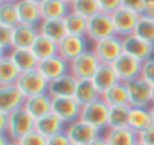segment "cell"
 <instances>
[{
  "mask_svg": "<svg viewBox=\"0 0 154 145\" xmlns=\"http://www.w3.org/2000/svg\"><path fill=\"white\" fill-rule=\"evenodd\" d=\"M8 124H9V115L0 112V134H6Z\"/></svg>",
  "mask_w": 154,
  "mask_h": 145,
  "instance_id": "43",
  "label": "cell"
},
{
  "mask_svg": "<svg viewBox=\"0 0 154 145\" xmlns=\"http://www.w3.org/2000/svg\"><path fill=\"white\" fill-rule=\"evenodd\" d=\"M145 8H154V0H143Z\"/></svg>",
  "mask_w": 154,
  "mask_h": 145,
  "instance_id": "46",
  "label": "cell"
},
{
  "mask_svg": "<svg viewBox=\"0 0 154 145\" xmlns=\"http://www.w3.org/2000/svg\"><path fill=\"white\" fill-rule=\"evenodd\" d=\"M137 140L145 143V145H154V125H151L149 128L140 131L137 134Z\"/></svg>",
  "mask_w": 154,
  "mask_h": 145,
  "instance_id": "41",
  "label": "cell"
},
{
  "mask_svg": "<svg viewBox=\"0 0 154 145\" xmlns=\"http://www.w3.org/2000/svg\"><path fill=\"white\" fill-rule=\"evenodd\" d=\"M65 133L68 136V139L71 140V143H77V145H89L92 140H95L98 136H101V131L95 127H92L91 124L77 119L71 124L66 125Z\"/></svg>",
  "mask_w": 154,
  "mask_h": 145,
  "instance_id": "7",
  "label": "cell"
},
{
  "mask_svg": "<svg viewBox=\"0 0 154 145\" xmlns=\"http://www.w3.org/2000/svg\"><path fill=\"white\" fill-rule=\"evenodd\" d=\"M122 47H124V53L125 54H130V56L136 57L137 60L143 62V60L149 59L152 45L148 44L146 41L140 39L139 36H136L133 33V35H128V36L122 38Z\"/></svg>",
  "mask_w": 154,
  "mask_h": 145,
  "instance_id": "19",
  "label": "cell"
},
{
  "mask_svg": "<svg viewBox=\"0 0 154 145\" xmlns=\"http://www.w3.org/2000/svg\"><path fill=\"white\" fill-rule=\"evenodd\" d=\"M21 76V71L15 66L9 56H0V86L15 85Z\"/></svg>",
  "mask_w": 154,
  "mask_h": 145,
  "instance_id": "27",
  "label": "cell"
},
{
  "mask_svg": "<svg viewBox=\"0 0 154 145\" xmlns=\"http://www.w3.org/2000/svg\"><path fill=\"white\" fill-rule=\"evenodd\" d=\"M140 15H143V17H146V18L154 20V8H145V9H143V12H142Z\"/></svg>",
  "mask_w": 154,
  "mask_h": 145,
  "instance_id": "45",
  "label": "cell"
},
{
  "mask_svg": "<svg viewBox=\"0 0 154 145\" xmlns=\"http://www.w3.org/2000/svg\"><path fill=\"white\" fill-rule=\"evenodd\" d=\"M89 145H109V142L106 140V137H104V134H101V136H98L95 140H92Z\"/></svg>",
  "mask_w": 154,
  "mask_h": 145,
  "instance_id": "44",
  "label": "cell"
},
{
  "mask_svg": "<svg viewBox=\"0 0 154 145\" xmlns=\"http://www.w3.org/2000/svg\"><path fill=\"white\" fill-rule=\"evenodd\" d=\"M92 51L95 53V56L98 57L100 63L104 65H113L118 57L124 53V47H122V38L113 35L110 38H106L103 41H98L95 44H92Z\"/></svg>",
  "mask_w": 154,
  "mask_h": 145,
  "instance_id": "4",
  "label": "cell"
},
{
  "mask_svg": "<svg viewBox=\"0 0 154 145\" xmlns=\"http://www.w3.org/2000/svg\"><path fill=\"white\" fill-rule=\"evenodd\" d=\"M113 68L116 71V76L119 82L128 83L137 77H140V69H142V62L137 60L136 57L122 53L118 60L113 63Z\"/></svg>",
  "mask_w": 154,
  "mask_h": 145,
  "instance_id": "13",
  "label": "cell"
},
{
  "mask_svg": "<svg viewBox=\"0 0 154 145\" xmlns=\"http://www.w3.org/2000/svg\"><path fill=\"white\" fill-rule=\"evenodd\" d=\"M11 57V60L15 63V66L21 71V72H27V71H33L38 69L39 60L38 57L33 54V51L30 48H12L9 51V54H6Z\"/></svg>",
  "mask_w": 154,
  "mask_h": 145,
  "instance_id": "21",
  "label": "cell"
},
{
  "mask_svg": "<svg viewBox=\"0 0 154 145\" xmlns=\"http://www.w3.org/2000/svg\"><path fill=\"white\" fill-rule=\"evenodd\" d=\"M9 145H20V143H18V142H15V140H12V142H11Z\"/></svg>",
  "mask_w": 154,
  "mask_h": 145,
  "instance_id": "53",
  "label": "cell"
},
{
  "mask_svg": "<svg viewBox=\"0 0 154 145\" xmlns=\"http://www.w3.org/2000/svg\"><path fill=\"white\" fill-rule=\"evenodd\" d=\"M100 65L101 63L98 57L95 56L92 48H89L77 59L69 62V74H72L77 80H92Z\"/></svg>",
  "mask_w": 154,
  "mask_h": 145,
  "instance_id": "1",
  "label": "cell"
},
{
  "mask_svg": "<svg viewBox=\"0 0 154 145\" xmlns=\"http://www.w3.org/2000/svg\"><path fill=\"white\" fill-rule=\"evenodd\" d=\"M38 71L44 76V79L50 83L56 79H60L62 76L69 72V62H66L63 57H60L59 54L48 57L45 60H39L38 65Z\"/></svg>",
  "mask_w": 154,
  "mask_h": 145,
  "instance_id": "14",
  "label": "cell"
},
{
  "mask_svg": "<svg viewBox=\"0 0 154 145\" xmlns=\"http://www.w3.org/2000/svg\"><path fill=\"white\" fill-rule=\"evenodd\" d=\"M91 82L94 83V86L97 88V91L103 95L110 88H113L115 85H118L119 83V79L116 76V71H115L113 65H104V63H101L98 66L95 76H94V79Z\"/></svg>",
  "mask_w": 154,
  "mask_h": 145,
  "instance_id": "17",
  "label": "cell"
},
{
  "mask_svg": "<svg viewBox=\"0 0 154 145\" xmlns=\"http://www.w3.org/2000/svg\"><path fill=\"white\" fill-rule=\"evenodd\" d=\"M51 113H54L57 118H60L66 125L80 119L82 106L75 101L74 97L66 98H53L51 103Z\"/></svg>",
  "mask_w": 154,
  "mask_h": 145,
  "instance_id": "8",
  "label": "cell"
},
{
  "mask_svg": "<svg viewBox=\"0 0 154 145\" xmlns=\"http://www.w3.org/2000/svg\"><path fill=\"white\" fill-rule=\"evenodd\" d=\"M51 103H53V98L48 95V92L39 94V95L27 97L26 103H24V109L36 121V119H41L45 115L51 113Z\"/></svg>",
  "mask_w": 154,
  "mask_h": 145,
  "instance_id": "15",
  "label": "cell"
},
{
  "mask_svg": "<svg viewBox=\"0 0 154 145\" xmlns=\"http://www.w3.org/2000/svg\"><path fill=\"white\" fill-rule=\"evenodd\" d=\"M151 101L154 103V85H151Z\"/></svg>",
  "mask_w": 154,
  "mask_h": 145,
  "instance_id": "49",
  "label": "cell"
},
{
  "mask_svg": "<svg viewBox=\"0 0 154 145\" xmlns=\"http://www.w3.org/2000/svg\"><path fill=\"white\" fill-rule=\"evenodd\" d=\"M30 50L38 57V60H45L48 57H53V56L59 54V44L51 41V39H48V38H45V36L39 35Z\"/></svg>",
  "mask_w": 154,
  "mask_h": 145,
  "instance_id": "29",
  "label": "cell"
},
{
  "mask_svg": "<svg viewBox=\"0 0 154 145\" xmlns=\"http://www.w3.org/2000/svg\"><path fill=\"white\" fill-rule=\"evenodd\" d=\"M63 2H66V3H68V5H72V3H74V2H75V0H63Z\"/></svg>",
  "mask_w": 154,
  "mask_h": 145,
  "instance_id": "52",
  "label": "cell"
},
{
  "mask_svg": "<svg viewBox=\"0 0 154 145\" xmlns=\"http://www.w3.org/2000/svg\"><path fill=\"white\" fill-rule=\"evenodd\" d=\"M136 145H145V143H142V142H139V140H137V143H136Z\"/></svg>",
  "mask_w": 154,
  "mask_h": 145,
  "instance_id": "54",
  "label": "cell"
},
{
  "mask_svg": "<svg viewBox=\"0 0 154 145\" xmlns=\"http://www.w3.org/2000/svg\"><path fill=\"white\" fill-rule=\"evenodd\" d=\"M18 24H20V18H18L17 5L9 2H0V26L14 29Z\"/></svg>",
  "mask_w": 154,
  "mask_h": 145,
  "instance_id": "33",
  "label": "cell"
},
{
  "mask_svg": "<svg viewBox=\"0 0 154 145\" xmlns=\"http://www.w3.org/2000/svg\"><path fill=\"white\" fill-rule=\"evenodd\" d=\"M71 12V5L63 0H45L41 5L42 20H63Z\"/></svg>",
  "mask_w": 154,
  "mask_h": 145,
  "instance_id": "23",
  "label": "cell"
},
{
  "mask_svg": "<svg viewBox=\"0 0 154 145\" xmlns=\"http://www.w3.org/2000/svg\"><path fill=\"white\" fill-rule=\"evenodd\" d=\"M71 145H77V143H71Z\"/></svg>",
  "mask_w": 154,
  "mask_h": 145,
  "instance_id": "55",
  "label": "cell"
},
{
  "mask_svg": "<svg viewBox=\"0 0 154 145\" xmlns=\"http://www.w3.org/2000/svg\"><path fill=\"white\" fill-rule=\"evenodd\" d=\"M38 30L41 36H45L57 44L68 35L63 20H42L41 24L38 26Z\"/></svg>",
  "mask_w": 154,
  "mask_h": 145,
  "instance_id": "25",
  "label": "cell"
},
{
  "mask_svg": "<svg viewBox=\"0 0 154 145\" xmlns=\"http://www.w3.org/2000/svg\"><path fill=\"white\" fill-rule=\"evenodd\" d=\"M101 98H103L110 107H116V106H130L127 85L122 83V82H119L118 85H115L113 88H110L107 92H104V94L101 95Z\"/></svg>",
  "mask_w": 154,
  "mask_h": 145,
  "instance_id": "30",
  "label": "cell"
},
{
  "mask_svg": "<svg viewBox=\"0 0 154 145\" xmlns=\"http://www.w3.org/2000/svg\"><path fill=\"white\" fill-rule=\"evenodd\" d=\"M17 11H18V18L21 24H29V26H39L42 21L41 15V6L29 2V0H18L15 3Z\"/></svg>",
  "mask_w": 154,
  "mask_h": 145,
  "instance_id": "20",
  "label": "cell"
},
{
  "mask_svg": "<svg viewBox=\"0 0 154 145\" xmlns=\"http://www.w3.org/2000/svg\"><path fill=\"white\" fill-rule=\"evenodd\" d=\"M24 103L26 97L17 88V85L0 86V112L2 113L11 115L12 112L23 109Z\"/></svg>",
  "mask_w": 154,
  "mask_h": 145,
  "instance_id": "11",
  "label": "cell"
},
{
  "mask_svg": "<svg viewBox=\"0 0 154 145\" xmlns=\"http://www.w3.org/2000/svg\"><path fill=\"white\" fill-rule=\"evenodd\" d=\"M109 112H110V106L103 98H100V100L82 107L80 119L91 124L92 127L98 128L101 133H106L107 131Z\"/></svg>",
  "mask_w": 154,
  "mask_h": 145,
  "instance_id": "2",
  "label": "cell"
},
{
  "mask_svg": "<svg viewBox=\"0 0 154 145\" xmlns=\"http://www.w3.org/2000/svg\"><path fill=\"white\" fill-rule=\"evenodd\" d=\"M134 35L152 45L154 44V20L140 15L139 23H137L136 30H134Z\"/></svg>",
  "mask_w": 154,
  "mask_h": 145,
  "instance_id": "35",
  "label": "cell"
},
{
  "mask_svg": "<svg viewBox=\"0 0 154 145\" xmlns=\"http://www.w3.org/2000/svg\"><path fill=\"white\" fill-rule=\"evenodd\" d=\"M35 124L36 121L26 112V109H20L15 110L9 115V124H8V131L6 136L11 140H21L26 134H29L30 131L35 130Z\"/></svg>",
  "mask_w": 154,
  "mask_h": 145,
  "instance_id": "3",
  "label": "cell"
},
{
  "mask_svg": "<svg viewBox=\"0 0 154 145\" xmlns=\"http://www.w3.org/2000/svg\"><path fill=\"white\" fill-rule=\"evenodd\" d=\"M71 11L89 20L97 14H100V6L97 0H75L71 5Z\"/></svg>",
  "mask_w": 154,
  "mask_h": 145,
  "instance_id": "34",
  "label": "cell"
},
{
  "mask_svg": "<svg viewBox=\"0 0 154 145\" xmlns=\"http://www.w3.org/2000/svg\"><path fill=\"white\" fill-rule=\"evenodd\" d=\"M127 85L128 91V100L131 107H149L152 104L151 101V85L145 82L142 77H137Z\"/></svg>",
  "mask_w": 154,
  "mask_h": 145,
  "instance_id": "10",
  "label": "cell"
},
{
  "mask_svg": "<svg viewBox=\"0 0 154 145\" xmlns=\"http://www.w3.org/2000/svg\"><path fill=\"white\" fill-rule=\"evenodd\" d=\"M18 143L20 145H47V137L38 133L36 130H33L29 134H26L21 140H18Z\"/></svg>",
  "mask_w": 154,
  "mask_h": 145,
  "instance_id": "38",
  "label": "cell"
},
{
  "mask_svg": "<svg viewBox=\"0 0 154 145\" xmlns=\"http://www.w3.org/2000/svg\"><path fill=\"white\" fill-rule=\"evenodd\" d=\"M128 116H130V106H116L110 107L107 130L125 128L128 127Z\"/></svg>",
  "mask_w": 154,
  "mask_h": 145,
  "instance_id": "32",
  "label": "cell"
},
{
  "mask_svg": "<svg viewBox=\"0 0 154 145\" xmlns=\"http://www.w3.org/2000/svg\"><path fill=\"white\" fill-rule=\"evenodd\" d=\"M115 35V27L112 21V15L107 14H97L95 17L88 20V33L86 38L91 44H95L98 41H103L106 38H110Z\"/></svg>",
  "mask_w": 154,
  "mask_h": 145,
  "instance_id": "5",
  "label": "cell"
},
{
  "mask_svg": "<svg viewBox=\"0 0 154 145\" xmlns=\"http://www.w3.org/2000/svg\"><path fill=\"white\" fill-rule=\"evenodd\" d=\"M149 112H151V116H152V124H154V103L149 106Z\"/></svg>",
  "mask_w": 154,
  "mask_h": 145,
  "instance_id": "47",
  "label": "cell"
},
{
  "mask_svg": "<svg viewBox=\"0 0 154 145\" xmlns=\"http://www.w3.org/2000/svg\"><path fill=\"white\" fill-rule=\"evenodd\" d=\"M15 85L24 94L26 98L48 92V82L44 79V76L41 74L38 69L21 72V76H20V79L17 80Z\"/></svg>",
  "mask_w": 154,
  "mask_h": 145,
  "instance_id": "6",
  "label": "cell"
},
{
  "mask_svg": "<svg viewBox=\"0 0 154 145\" xmlns=\"http://www.w3.org/2000/svg\"><path fill=\"white\" fill-rule=\"evenodd\" d=\"M89 50V41L86 36H74L66 35L59 42V56L63 57L66 62L77 59L80 54Z\"/></svg>",
  "mask_w": 154,
  "mask_h": 145,
  "instance_id": "12",
  "label": "cell"
},
{
  "mask_svg": "<svg viewBox=\"0 0 154 145\" xmlns=\"http://www.w3.org/2000/svg\"><path fill=\"white\" fill-rule=\"evenodd\" d=\"M97 2L100 6V12L107 15H112L122 8V0H97Z\"/></svg>",
  "mask_w": 154,
  "mask_h": 145,
  "instance_id": "37",
  "label": "cell"
},
{
  "mask_svg": "<svg viewBox=\"0 0 154 145\" xmlns=\"http://www.w3.org/2000/svg\"><path fill=\"white\" fill-rule=\"evenodd\" d=\"M122 8L134 11L140 15L145 9V3H143V0H122Z\"/></svg>",
  "mask_w": 154,
  "mask_h": 145,
  "instance_id": "40",
  "label": "cell"
},
{
  "mask_svg": "<svg viewBox=\"0 0 154 145\" xmlns=\"http://www.w3.org/2000/svg\"><path fill=\"white\" fill-rule=\"evenodd\" d=\"M63 24H65L68 35L86 36V33H88V20L79 14L72 12V11L63 18Z\"/></svg>",
  "mask_w": 154,
  "mask_h": 145,
  "instance_id": "31",
  "label": "cell"
},
{
  "mask_svg": "<svg viewBox=\"0 0 154 145\" xmlns=\"http://www.w3.org/2000/svg\"><path fill=\"white\" fill-rule=\"evenodd\" d=\"M65 128H66V124L60 118H57L54 113H48L44 118L36 119V124H35V130L41 133L42 136H45L47 139L65 131Z\"/></svg>",
  "mask_w": 154,
  "mask_h": 145,
  "instance_id": "22",
  "label": "cell"
},
{
  "mask_svg": "<svg viewBox=\"0 0 154 145\" xmlns=\"http://www.w3.org/2000/svg\"><path fill=\"white\" fill-rule=\"evenodd\" d=\"M0 2H9V3H17L18 0H0Z\"/></svg>",
  "mask_w": 154,
  "mask_h": 145,
  "instance_id": "51",
  "label": "cell"
},
{
  "mask_svg": "<svg viewBox=\"0 0 154 145\" xmlns=\"http://www.w3.org/2000/svg\"><path fill=\"white\" fill-rule=\"evenodd\" d=\"M39 36V30L36 26L18 24L12 29V44L14 48H32L36 38Z\"/></svg>",
  "mask_w": 154,
  "mask_h": 145,
  "instance_id": "18",
  "label": "cell"
},
{
  "mask_svg": "<svg viewBox=\"0 0 154 145\" xmlns=\"http://www.w3.org/2000/svg\"><path fill=\"white\" fill-rule=\"evenodd\" d=\"M106 140L109 145H136L137 143V133L133 131L130 127L107 130L104 133Z\"/></svg>",
  "mask_w": 154,
  "mask_h": 145,
  "instance_id": "28",
  "label": "cell"
},
{
  "mask_svg": "<svg viewBox=\"0 0 154 145\" xmlns=\"http://www.w3.org/2000/svg\"><path fill=\"white\" fill-rule=\"evenodd\" d=\"M149 57L154 59V44H152V47H151V54H149Z\"/></svg>",
  "mask_w": 154,
  "mask_h": 145,
  "instance_id": "50",
  "label": "cell"
},
{
  "mask_svg": "<svg viewBox=\"0 0 154 145\" xmlns=\"http://www.w3.org/2000/svg\"><path fill=\"white\" fill-rule=\"evenodd\" d=\"M140 77L148 82L149 85H154V59H146L142 62V69H140Z\"/></svg>",
  "mask_w": 154,
  "mask_h": 145,
  "instance_id": "39",
  "label": "cell"
},
{
  "mask_svg": "<svg viewBox=\"0 0 154 145\" xmlns=\"http://www.w3.org/2000/svg\"><path fill=\"white\" fill-rule=\"evenodd\" d=\"M47 145H71V140L68 139L66 133L62 131L59 134H54L47 139Z\"/></svg>",
  "mask_w": 154,
  "mask_h": 145,
  "instance_id": "42",
  "label": "cell"
},
{
  "mask_svg": "<svg viewBox=\"0 0 154 145\" xmlns=\"http://www.w3.org/2000/svg\"><path fill=\"white\" fill-rule=\"evenodd\" d=\"M29 2H33V3H36V5H39V6H41V5L45 2V0H29Z\"/></svg>",
  "mask_w": 154,
  "mask_h": 145,
  "instance_id": "48",
  "label": "cell"
},
{
  "mask_svg": "<svg viewBox=\"0 0 154 145\" xmlns=\"http://www.w3.org/2000/svg\"><path fill=\"white\" fill-rule=\"evenodd\" d=\"M140 15L134 11L121 8L115 14H112V21L115 27V35L119 38H125L128 35H133L136 30V26L139 23Z\"/></svg>",
  "mask_w": 154,
  "mask_h": 145,
  "instance_id": "9",
  "label": "cell"
},
{
  "mask_svg": "<svg viewBox=\"0 0 154 145\" xmlns=\"http://www.w3.org/2000/svg\"><path fill=\"white\" fill-rule=\"evenodd\" d=\"M152 124V116L149 112V107H131L130 106V116H128V127L136 131L137 134L146 128H149Z\"/></svg>",
  "mask_w": 154,
  "mask_h": 145,
  "instance_id": "24",
  "label": "cell"
},
{
  "mask_svg": "<svg viewBox=\"0 0 154 145\" xmlns=\"http://www.w3.org/2000/svg\"><path fill=\"white\" fill-rule=\"evenodd\" d=\"M77 80L72 74H65L60 79H56L48 83V95L51 98H66V97H74L75 88H77Z\"/></svg>",
  "mask_w": 154,
  "mask_h": 145,
  "instance_id": "16",
  "label": "cell"
},
{
  "mask_svg": "<svg viewBox=\"0 0 154 145\" xmlns=\"http://www.w3.org/2000/svg\"><path fill=\"white\" fill-rule=\"evenodd\" d=\"M12 48H14V44H12V29L0 26V51H2L0 56L9 54V51Z\"/></svg>",
  "mask_w": 154,
  "mask_h": 145,
  "instance_id": "36",
  "label": "cell"
},
{
  "mask_svg": "<svg viewBox=\"0 0 154 145\" xmlns=\"http://www.w3.org/2000/svg\"><path fill=\"white\" fill-rule=\"evenodd\" d=\"M74 98L83 107V106H88V104L100 100L101 94L97 91V88L94 86V83L91 80H79L75 92H74Z\"/></svg>",
  "mask_w": 154,
  "mask_h": 145,
  "instance_id": "26",
  "label": "cell"
}]
</instances>
